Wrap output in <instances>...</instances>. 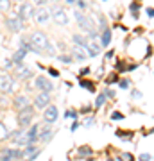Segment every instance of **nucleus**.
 I'll use <instances>...</instances> for the list:
<instances>
[{
	"label": "nucleus",
	"mask_w": 154,
	"mask_h": 161,
	"mask_svg": "<svg viewBox=\"0 0 154 161\" xmlns=\"http://www.w3.org/2000/svg\"><path fill=\"white\" fill-rule=\"evenodd\" d=\"M31 45L39 52V54H48V56H56V50H54V47L50 45V41H48V38L41 32V30H36V32H32L31 34Z\"/></svg>",
	"instance_id": "1"
},
{
	"label": "nucleus",
	"mask_w": 154,
	"mask_h": 161,
	"mask_svg": "<svg viewBox=\"0 0 154 161\" xmlns=\"http://www.w3.org/2000/svg\"><path fill=\"white\" fill-rule=\"evenodd\" d=\"M32 118H34V108L29 104L27 108H23V109H20L18 111V125L22 127V129H27L31 124H32Z\"/></svg>",
	"instance_id": "2"
},
{
	"label": "nucleus",
	"mask_w": 154,
	"mask_h": 161,
	"mask_svg": "<svg viewBox=\"0 0 154 161\" xmlns=\"http://www.w3.org/2000/svg\"><path fill=\"white\" fill-rule=\"evenodd\" d=\"M23 158V151L22 149H4L0 161H20Z\"/></svg>",
	"instance_id": "3"
},
{
	"label": "nucleus",
	"mask_w": 154,
	"mask_h": 161,
	"mask_svg": "<svg viewBox=\"0 0 154 161\" xmlns=\"http://www.w3.org/2000/svg\"><path fill=\"white\" fill-rule=\"evenodd\" d=\"M34 88H38L39 91L50 93V91L54 90V84H52V81H48L45 75H38V77L34 79Z\"/></svg>",
	"instance_id": "4"
},
{
	"label": "nucleus",
	"mask_w": 154,
	"mask_h": 161,
	"mask_svg": "<svg viewBox=\"0 0 154 161\" xmlns=\"http://www.w3.org/2000/svg\"><path fill=\"white\" fill-rule=\"evenodd\" d=\"M38 133H39V125H38V124H34L32 127L25 129V133H23L25 145H34V143L38 142Z\"/></svg>",
	"instance_id": "5"
},
{
	"label": "nucleus",
	"mask_w": 154,
	"mask_h": 161,
	"mask_svg": "<svg viewBox=\"0 0 154 161\" xmlns=\"http://www.w3.org/2000/svg\"><path fill=\"white\" fill-rule=\"evenodd\" d=\"M18 16H20V20L23 22V20H27V18H32L34 14H36V9L32 7V4H29V2H25V4H22L20 5V9H18V13H16Z\"/></svg>",
	"instance_id": "6"
},
{
	"label": "nucleus",
	"mask_w": 154,
	"mask_h": 161,
	"mask_svg": "<svg viewBox=\"0 0 154 161\" xmlns=\"http://www.w3.org/2000/svg\"><path fill=\"white\" fill-rule=\"evenodd\" d=\"M14 90V79L7 73H0V91L9 93Z\"/></svg>",
	"instance_id": "7"
},
{
	"label": "nucleus",
	"mask_w": 154,
	"mask_h": 161,
	"mask_svg": "<svg viewBox=\"0 0 154 161\" xmlns=\"http://www.w3.org/2000/svg\"><path fill=\"white\" fill-rule=\"evenodd\" d=\"M5 23H7L9 30H13V32H18V30H22V27H23V22L20 20V16H18L16 13L11 14V16H7V18H5Z\"/></svg>",
	"instance_id": "8"
},
{
	"label": "nucleus",
	"mask_w": 154,
	"mask_h": 161,
	"mask_svg": "<svg viewBox=\"0 0 154 161\" xmlns=\"http://www.w3.org/2000/svg\"><path fill=\"white\" fill-rule=\"evenodd\" d=\"M48 104H50V93L41 91V93H38V95L34 97V108H38V109H45Z\"/></svg>",
	"instance_id": "9"
},
{
	"label": "nucleus",
	"mask_w": 154,
	"mask_h": 161,
	"mask_svg": "<svg viewBox=\"0 0 154 161\" xmlns=\"http://www.w3.org/2000/svg\"><path fill=\"white\" fill-rule=\"evenodd\" d=\"M57 113H59V111H57L56 106H47V108H45V113H43V120L50 125V124H54V122L57 120Z\"/></svg>",
	"instance_id": "10"
},
{
	"label": "nucleus",
	"mask_w": 154,
	"mask_h": 161,
	"mask_svg": "<svg viewBox=\"0 0 154 161\" xmlns=\"http://www.w3.org/2000/svg\"><path fill=\"white\" fill-rule=\"evenodd\" d=\"M86 54H90V57H95V56H99L100 54V45L95 41V39H88V43H86Z\"/></svg>",
	"instance_id": "11"
},
{
	"label": "nucleus",
	"mask_w": 154,
	"mask_h": 161,
	"mask_svg": "<svg viewBox=\"0 0 154 161\" xmlns=\"http://www.w3.org/2000/svg\"><path fill=\"white\" fill-rule=\"evenodd\" d=\"M52 136H54V131H52V127L47 124V125L43 127V131L38 133V142H50Z\"/></svg>",
	"instance_id": "12"
},
{
	"label": "nucleus",
	"mask_w": 154,
	"mask_h": 161,
	"mask_svg": "<svg viewBox=\"0 0 154 161\" xmlns=\"http://www.w3.org/2000/svg\"><path fill=\"white\" fill-rule=\"evenodd\" d=\"M52 16H54V22L57 23V25H66L68 23V16H66V13L63 11V9H56L54 13H52Z\"/></svg>",
	"instance_id": "13"
},
{
	"label": "nucleus",
	"mask_w": 154,
	"mask_h": 161,
	"mask_svg": "<svg viewBox=\"0 0 154 161\" xmlns=\"http://www.w3.org/2000/svg\"><path fill=\"white\" fill-rule=\"evenodd\" d=\"M109 43H111V29L106 27V29L100 32V43H99V45H100V48H102V47L106 48V47H109Z\"/></svg>",
	"instance_id": "14"
},
{
	"label": "nucleus",
	"mask_w": 154,
	"mask_h": 161,
	"mask_svg": "<svg viewBox=\"0 0 154 161\" xmlns=\"http://www.w3.org/2000/svg\"><path fill=\"white\" fill-rule=\"evenodd\" d=\"M14 75H16L18 79H25V77H31L32 72H31L27 66H23V65H16V68H14Z\"/></svg>",
	"instance_id": "15"
},
{
	"label": "nucleus",
	"mask_w": 154,
	"mask_h": 161,
	"mask_svg": "<svg viewBox=\"0 0 154 161\" xmlns=\"http://www.w3.org/2000/svg\"><path fill=\"white\" fill-rule=\"evenodd\" d=\"M13 106L18 108V111L23 109V108H27V106H29V97H27V95H18V97L13 100Z\"/></svg>",
	"instance_id": "16"
},
{
	"label": "nucleus",
	"mask_w": 154,
	"mask_h": 161,
	"mask_svg": "<svg viewBox=\"0 0 154 161\" xmlns=\"http://www.w3.org/2000/svg\"><path fill=\"white\" fill-rule=\"evenodd\" d=\"M36 20H38V23H41V25H45L47 22H48V9H45V7H41L36 14Z\"/></svg>",
	"instance_id": "17"
},
{
	"label": "nucleus",
	"mask_w": 154,
	"mask_h": 161,
	"mask_svg": "<svg viewBox=\"0 0 154 161\" xmlns=\"http://www.w3.org/2000/svg\"><path fill=\"white\" fill-rule=\"evenodd\" d=\"M86 57H88L86 50L81 48V47H75V45H74V56H72V59H75V61H84Z\"/></svg>",
	"instance_id": "18"
},
{
	"label": "nucleus",
	"mask_w": 154,
	"mask_h": 161,
	"mask_svg": "<svg viewBox=\"0 0 154 161\" xmlns=\"http://www.w3.org/2000/svg\"><path fill=\"white\" fill-rule=\"evenodd\" d=\"M72 41H74L75 47H81V48L86 50V43H88V39H86L84 36H81V34H74V36H72Z\"/></svg>",
	"instance_id": "19"
},
{
	"label": "nucleus",
	"mask_w": 154,
	"mask_h": 161,
	"mask_svg": "<svg viewBox=\"0 0 154 161\" xmlns=\"http://www.w3.org/2000/svg\"><path fill=\"white\" fill-rule=\"evenodd\" d=\"M25 54L27 52H23V50H16L14 54H13V57H11V61H13V65H22L23 63V59H25Z\"/></svg>",
	"instance_id": "20"
},
{
	"label": "nucleus",
	"mask_w": 154,
	"mask_h": 161,
	"mask_svg": "<svg viewBox=\"0 0 154 161\" xmlns=\"http://www.w3.org/2000/svg\"><path fill=\"white\" fill-rule=\"evenodd\" d=\"M92 154H93V151H92L90 145H81V147L77 149V158H88V156H92Z\"/></svg>",
	"instance_id": "21"
},
{
	"label": "nucleus",
	"mask_w": 154,
	"mask_h": 161,
	"mask_svg": "<svg viewBox=\"0 0 154 161\" xmlns=\"http://www.w3.org/2000/svg\"><path fill=\"white\" fill-rule=\"evenodd\" d=\"M79 84H81V88H84V90H90L92 93H95V84L92 82V81H88V79H79Z\"/></svg>",
	"instance_id": "22"
},
{
	"label": "nucleus",
	"mask_w": 154,
	"mask_h": 161,
	"mask_svg": "<svg viewBox=\"0 0 154 161\" xmlns=\"http://www.w3.org/2000/svg\"><path fill=\"white\" fill-rule=\"evenodd\" d=\"M117 161H135V156L131 152H122L120 156H117Z\"/></svg>",
	"instance_id": "23"
},
{
	"label": "nucleus",
	"mask_w": 154,
	"mask_h": 161,
	"mask_svg": "<svg viewBox=\"0 0 154 161\" xmlns=\"http://www.w3.org/2000/svg\"><path fill=\"white\" fill-rule=\"evenodd\" d=\"M57 59L61 61V63H65V65H70L74 59H72V56L70 54H61V56H57Z\"/></svg>",
	"instance_id": "24"
},
{
	"label": "nucleus",
	"mask_w": 154,
	"mask_h": 161,
	"mask_svg": "<svg viewBox=\"0 0 154 161\" xmlns=\"http://www.w3.org/2000/svg\"><path fill=\"white\" fill-rule=\"evenodd\" d=\"M106 100H108V99H106V97L100 93V95L97 97V100H95V108H97V109H99V108H102V106L106 104Z\"/></svg>",
	"instance_id": "25"
},
{
	"label": "nucleus",
	"mask_w": 154,
	"mask_h": 161,
	"mask_svg": "<svg viewBox=\"0 0 154 161\" xmlns=\"http://www.w3.org/2000/svg\"><path fill=\"white\" fill-rule=\"evenodd\" d=\"M90 73H92V68H90V66H84V68L79 70V77H81V79H84V77L90 75Z\"/></svg>",
	"instance_id": "26"
},
{
	"label": "nucleus",
	"mask_w": 154,
	"mask_h": 161,
	"mask_svg": "<svg viewBox=\"0 0 154 161\" xmlns=\"http://www.w3.org/2000/svg\"><path fill=\"white\" fill-rule=\"evenodd\" d=\"M65 116H66V118H74V120H77V116H79V111H75V109H68V111L65 113Z\"/></svg>",
	"instance_id": "27"
},
{
	"label": "nucleus",
	"mask_w": 154,
	"mask_h": 161,
	"mask_svg": "<svg viewBox=\"0 0 154 161\" xmlns=\"http://www.w3.org/2000/svg\"><path fill=\"white\" fill-rule=\"evenodd\" d=\"M138 7H140L138 2H133V4H131V14H133L135 18H138Z\"/></svg>",
	"instance_id": "28"
},
{
	"label": "nucleus",
	"mask_w": 154,
	"mask_h": 161,
	"mask_svg": "<svg viewBox=\"0 0 154 161\" xmlns=\"http://www.w3.org/2000/svg\"><path fill=\"white\" fill-rule=\"evenodd\" d=\"M115 68H117V73L126 72V65H124V61H117V63H115Z\"/></svg>",
	"instance_id": "29"
},
{
	"label": "nucleus",
	"mask_w": 154,
	"mask_h": 161,
	"mask_svg": "<svg viewBox=\"0 0 154 161\" xmlns=\"http://www.w3.org/2000/svg\"><path fill=\"white\" fill-rule=\"evenodd\" d=\"M131 97H133L135 100H140V99L144 97V93H142L140 90H136V88H135V90H131Z\"/></svg>",
	"instance_id": "30"
},
{
	"label": "nucleus",
	"mask_w": 154,
	"mask_h": 161,
	"mask_svg": "<svg viewBox=\"0 0 154 161\" xmlns=\"http://www.w3.org/2000/svg\"><path fill=\"white\" fill-rule=\"evenodd\" d=\"M118 81V73H111L108 79H106V84H113V82H117Z\"/></svg>",
	"instance_id": "31"
},
{
	"label": "nucleus",
	"mask_w": 154,
	"mask_h": 161,
	"mask_svg": "<svg viewBox=\"0 0 154 161\" xmlns=\"http://www.w3.org/2000/svg\"><path fill=\"white\" fill-rule=\"evenodd\" d=\"M129 84H131V81H129V79H122V81H118V86H120L122 90H127V88H129Z\"/></svg>",
	"instance_id": "32"
},
{
	"label": "nucleus",
	"mask_w": 154,
	"mask_h": 161,
	"mask_svg": "<svg viewBox=\"0 0 154 161\" xmlns=\"http://www.w3.org/2000/svg\"><path fill=\"white\" fill-rule=\"evenodd\" d=\"M39 152H41V151L38 149L36 152H32V154H29V156H27V158H25V160H23V161H34V160H36V158H38V156H39Z\"/></svg>",
	"instance_id": "33"
},
{
	"label": "nucleus",
	"mask_w": 154,
	"mask_h": 161,
	"mask_svg": "<svg viewBox=\"0 0 154 161\" xmlns=\"http://www.w3.org/2000/svg\"><path fill=\"white\" fill-rule=\"evenodd\" d=\"M122 118H124V115L120 111H113L111 113V120H122Z\"/></svg>",
	"instance_id": "34"
},
{
	"label": "nucleus",
	"mask_w": 154,
	"mask_h": 161,
	"mask_svg": "<svg viewBox=\"0 0 154 161\" xmlns=\"http://www.w3.org/2000/svg\"><path fill=\"white\" fill-rule=\"evenodd\" d=\"M47 72H48V75H52V77H59V75H61L59 70H56V68H47Z\"/></svg>",
	"instance_id": "35"
},
{
	"label": "nucleus",
	"mask_w": 154,
	"mask_h": 161,
	"mask_svg": "<svg viewBox=\"0 0 154 161\" xmlns=\"http://www.w3.org/2000/svg\"><path fill=\"white\" fill-rule=\"evenodd\" d=\"M93 124H95V118H93V116H90V118H86V120H84V127H88V129H90Z\"/></svg>",
	"instance_id": "36"
},
{
	"label": "nucleus",
	"mask_w": 154,
	"mask_h": 161,
	"mask_svg": "<svg viewBox=\"0 0 154 161\" xmlns=\"http://www.w3.org/2000/svg\"><path fill=\"white\" fill-rule=\"evenodd\" d=\"M9 9V2L7 0H0V11L4 13V11H7Z\"/></svg>",
	"instance_id": "37"
},
{
	"label": "nucleus",
	"mask_w": 154,
	"mask_h": 161,
	"mask_svg": "<svg viewBox=\"0 0 154 161\" xmlns=\"http://www.w3.org/2000/svg\"><path fill=\"white\" fill-rule=\"evenodd\" d=\"M79 127H81V125H79V122H77V120H74V124L70 125V131H72V133H75Z\"/></svg>",
	"instance_id": "38"
},
{
	"label": "nucleus",
	"mask_w": 154,
	"mask_h": 161,
	"mask_svg": "<svg viewBox=\"0 0 154 161\" xmlns=\"http://www.w3.org/2000/svg\"><path fill=\"white\" fill-rule=\"evenodd\" d=\"M138 160H140V161H151V160H153V156H151V154H142Z\"/></svg>",
	"instance_id": "39"
},
{
	"label": "nucleus",
	"mask_w": 154,
	"mask_h": 161,
	"mask_svg": "<svg viewBox=\"0 0 154 161\" xmlns=\"http://www.w3.org/2000/svg\"><path fill=\"white\" fill-rule=\"evenodd\" d=\"M81 113H84V115H86V113H92V106H84V108L81 109Z\"/></svg>",
	"instance_id": "40"
},
{
	"label": "nucleus",
	"mask_w": 154,
	"mask_h": 161,
	"mask_svg": "<svg viewBox=\"0 0 154 161\" xmlns=\"http://www.w3.org/2000/svg\"><path fill=\"white\" fill-rule=\"evenodd\" d=\"M113 56H115V50H108L106 52V59H111Z\"/></svg>",
	"instance_id": "41"
},
{
	"label": "nucleus",
	"mask_w": 154,
	"mask_h": 161,
	"mask_svg": "<svg viewBox=\"0 0 154 161\" xmlns=\"http://www.w3.org/2000/svg\"><path fill=\"white\" fill-rule=\"evenodd\" d=\"M65 2H66V4H77V5H79L81 0H65Z\"/></svg>",
	"instance_id": "42"
},
{
	"label": "nucleus",
	"mask_w": 154,
	"mask_h": 161,
	"mask_svg": "<svg viewBox=\"0 0 154 161\" xmlns=\"http://www.w3.org/2000/svg\"><path fill=\"white\" fill-rule=\"evenodd\" d=\"M147 16H149V18H153V7H149V9H147Z\"/></svg>",
	"instance_id": "43"
},
{
	"label": "nucleus",
	"mask_w": 154,
	"mask_h": 161,
	"mask_svg": "<svg viewBox=\"0 0 154 161\" xmlns=\"http://www.w3.org/2000/svg\"><path fill=\"white\" fill-rule=\"evenodd\" d=\"M108 161H115V160H113V158H108Z\"/></svg>",
	"instance_id": "44"
}]
</instances>
